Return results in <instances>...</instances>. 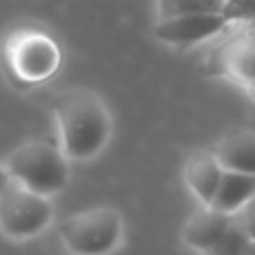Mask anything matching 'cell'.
I'll list each match as a JSON object with an SVG mask.
<instances>
[{
    "mask_svg": "<svg viewBox=\"0 0 255 255\" xmlns=\"http://www.w3.org/2000/svg\"><path fill=\"white\" fill-rule=\"evenodd\" d=\"M61 150L67 159H92L112 134V119L92 92L76 90L56 106Z\"/></svg>",
    "mask_w": 255,
    "mask_h": 255,
    "instance_id": "6da1fadb",
    "label": "cell"
},
{
    "mask_svg": "<svg viewBox=\"0 0 255 255\" xmlns=\"http://www.w3.org/2000/svg\"><path fill=\"white\" fill-rule=\"evenodd\" d=\"M2 163L9 179L45 197L63 190L70 179L67 157L47 141H29L13 150Z\"/></svg>",
    "mask_w": 255,
    "mask_h": 255,
    "instance_id": "7a4b0ae2",
    "label": "cell"
},
{
    "mask_svg": "<svg viewBox=\"0 0 255 255\" xmlns=\"http://www.w3.org/2000/svg\"><path fill=\"white\" fill-rule=\"evenodd\" d=\"M124 222L115 208H92L63 222L61 238L74 255H108L121 242Z\"/></svg>",
    "mask_w": 255,
    "mask_h": 255,
    "instance_id": "3957f363",
    "label": "cell"
},
{
    "mask_svg": "<svg viewBox=\"0 0 255 255\" xmlns=\"http://www.w3.org/2000/svg\"><path fill=\"white\" fill-rule=\"evenodd\" d=\"M54 217V208L45 195L9 179L0 197V231L11 240H29L43 233Z\"/></svg>",
    "mask_w": 255,
    "mask_h": 255,
    "instance_id": "277c9868",
    "label": "cell"
},
{
    "mask_svg": "<svg viewBox=\"0 0 255 255\" xmlns=\"http://www.w3.org/2000/svg\"><path fill=\"white\" fill-rule=\"evenodd\" d=\"M229 27L222 13H184L175 18H163L157 22L154 34L159 40L175 47H190V45L204 43L213 36L222 34Z\"/></svg>",
    "mask_w": 255,
    "mask_h": 255,
    "instance_id": "5b68a950",
    "label": "cell"
},
{
    "mask_svg": "<svg viewBox=\"0 0 255 255\" xmlns=\"http://www.w3.org/2000/svg\"><path fill=\"white\" fill-rule=\"evenodd\" d=\"M233 215H226L222 211H215L213 206H204L202 211H197L184 226V242L190 249L199 253H208L220 238L229 231Z\"/></svg>",
    "mask_w": 255,
    "mask_h": 255,
    "instance_id": "8992f818",
    "label": "cell"
},
{
    "mask_svg": "<svg viewBox=\"0 0 255 255\" xmlns=\"http://www.w3.org/2000/svg\"><path fill=\"white\" fill-rule=\"evenodd\" d=\"M220 166L229 172L255 175V132H235L213 148Z\"/></svg>",
    "mask_w": 255,
    "mask_h": 255,
    "instance_id": "52a82bcc",
    "label": "cell"
},
{
    "mask_svg": "<svg viewBox=\"0 0 255 255\" xmlns=\"http://www.w3.org/2000/svg\"><path fill=\"white\" fill-rule=\"evenodd\" d=\"M222 177H224V168L220 166V161L213 152L195 154L186 166V181L204 206H211L213 197L220 188Z\"/></svg>",
    "mask_w": 255,
    "mask_h": 255,
    "instance_id": "ba28073f",
    "label": "cell"
},
{
    "mask_svg": "<svg viewBox=\"0 0 255 255\" xmlns=\"http://www.w3.org/2000/svg\"><path fill=\"white\" fill-rule=\"evenodd\" d=\"M253 197H255V175L224 170V177H222L220 188H217L211 206L215 211L226 213V215H235Z\"/></svg>",
    "mask_w": 255,
    "mask_h": 255,
    "instance_id": "9c48e42d",
    "label": "cell"
},
{
    "mask_svg": "<svg viewBox=\"0 0 255 255\" xmlns=\"http://www.w3.org/2000/svg\"><path fill=\"white\" fill-rule=\"evenodd\" d=\"M18 70H22V76L29 79H43L49 76V72L58 65V49L43 36L22 43L18 49Z\"/></svg>",
    "mask_w": 255,
    "mask_h": 255,
    "instance_id": "30bf717a",
    "label": "cell"
},
{
    "mask_svg": "<svg viewBox=\"0 0 255 255\" xmlns=\"http://www.w3.org/2000/svg\"><path fill=\"white\" fill-rule=\"evenodd\" d=\"M229 67L235 81H240L249 92L255 94V36L235 45L229 56Z\"/></svg>",
    "mask_w": 255,
    "mask_h": 255,
    "instance_id": "8fae6325",
    "label": "cell"
},
{
    "mask_svg": "<svg viewBox=\"0 0 255 255\" xmlns=\"http://www.w3.org/2000/svg\"><path fill=\"white\" fill-rule=\"evenodd\" d=\"M159 20L184 13H220L222 0H157Z\"/></svg>",
    "mask_w": 255,
    "mask_h": 255,
    "instance_id": "7c38bea8",
    "label": "cell"
},
{
    "mask_svg": "<svg viewBox=\"0 0 255 255\" xmlns=\"http://www.w3.org/2000/svg\"><path fill=\"white\" fill-rule=\"evenodd\" d=\"M249 244H251V238H249L247 231H244L233 217L229 231L222 235L220 242H217L211 251L204 253V255H244L249 249Z\"/></svg>",
    "mask_w": 255,
    "mask_h": 255,
    "instance_id": "4fadbf2b",
    "label": "cell"
},
{
    "mask_svg": "<svg viewBox=\"0 0 255 255\" xmlns=\"http://www.w3.org/2000/svg\"><path fill=\"white\" fill-rule=\"evenodd\" d=\"M220 13L231 22H255V0H222Z\"/></svg>",
    "mask_w": 255,
    "mask_h": 255,
    "instance_id": "5bb4252c",
    "label": "cell"
},
{
    "mask_svg": "<svg viewBox=\"0 0 255 255\" xmlns=\"http://www.w3.org/2000/svg\"><path fill=\"white\" fill-rule=\"evenodd\" d=\"M235 222L247 231V235L251 238V242H255V197L249 199L238 213H235Z\"/></svg>",
    "mask_w": 255,
    "mask_h": 255,
    "instance_id": "9a60e30c",
    "label": "cell"
},
{
    "mask_svg": "<svg viewBox=\"0 0 255 255\" xmlns=\"http://www.w3.org/2000/svg\"><path fill=\"white\" fill-rule=\"evenodd\" d=\"M7 184H9V175L4 170V163H0V197H2V190L7 188Z\"/></svg>",
    "mask_w": 255,
    "mask_h": 255,
    "instance_id": "2e32d148",
    "label": "cell"
},
{
    "mask_svg": "<svg viewBox=\"0 0 255 255\" xmlns=\"http://www.w3.org/2000/svg\"><path fill=\"white\" fill-rule=\"evenodd\" d=\"M244 255H255V242L249 244V249H247V253H244Z\"/></svg>",
    "mask_w": 255,
    "mask_h": 255,
    "instance_id": "e0dca14e",
    "label": "cell"
}]
</instances>
